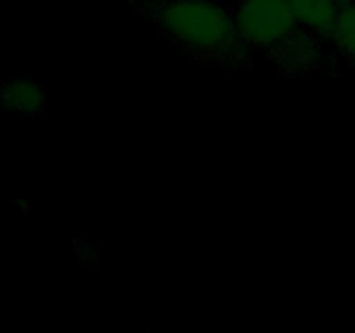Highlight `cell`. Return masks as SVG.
<instances>
[{
  "mask_svg": "<svg viewBox=\"0 0 355 333\" xmlns=\"http://www.w3.org/2000/svg\"><path fill=\"white\" fill-rule=\"evenodd\" d=\"M156 26L184 51L201 58H232L243 42L234 10L215 0H170L148 9Z\"/></svg>",
  "mask_w": 355,
  "mask_h": 333,
  "instance_id": "6da1fadb",
  "label": "cell"
},
{
  "mask_svg": "<svg viewBox=\"0 0 355 333\" xmlns=\"http://www.w3.org/2000/svg\"><path fill=\"white\" fill-rule=\"evenodd\" d=\"M232 10L243 44L267 52L300 28L291 0H239Z\"/></svg>",
  "mask_w": 355,
  "mask_h": 333,
  "instance_id": "7a4b0ae2",
  "label": "cell"
},
{
  "mask_svg": "<svg viewBox=\"0 0 355 333\" xmlns=\"http://www.w3.org/2000/svg\"><path fill=\"white\" fill-rule=\"evenodd\" d=\"M269 54L277 68L293 76L314 71L322 61L319 37L304 28H298L295 33L270 49Z\"/></svg>",
  "mask_w": 355,
  "mask_h": 333,
  "instance_id": "3957f363",
  "label": "cell"
},
{
  "mask_svg": "<svg viewBox=\"0 0 355 333\" xmlns=\"http://www.w3.org/2000/svg\"><path fill=\"white\" fill-rule=\"evenodd\" d=\"M0 101L7 111L21 114H40L47 104V94L33 76H16L3 83Z\"/></svg>",
  "mask_w": 355,
  "mask_h": 333,
  "instance_id": "277c9868",
  "label": "cell"
},
{
  "mask_svg": "<svg viewBox=\"0 0 355 333\" xmlns=\"http://www.w3.org/2000/svg\"><path fill=\"white\" fill-rule=\"evenodd\" d=\"M342 3V0H291L300 28L326 40L331 37Z\"/></svg>",
  "mask_w": 355,
  "mask_h": 333,
  "instance_id": "5b68a950",
  "label": "cell"
},
{
  "mask_svg": "<svg viewBox=\"0 0 355 333\" xmlns=\"http://www.w3.org/2000/svg\"><path fill=\"white\" fill-rule=\"evenodd\" d=\"M329 42L355 68V3H342Z\"/></svg>",
  "mask_w": 355,
  "mask_h": 333,
  "instance_id": "8992f818",
  "label": "cell"
},
{
  "mask_svg": "<svg viewBox=\"0 0 355 333\" xmlns=\"http://www.w3.org/2000/svg\"><path fill=\"white\" fill-rule=\"evenodd\" d=\"M146 2L153 3V6H156V3H165V2H170V0H146Z\"/></svg>",
  "mask_w": 355,
  "mask_h": 333,
  "instance_id": "52a82bcc",
  "label": "cell"
},
{
  "mask_svg": "<svg viewBox=\"0 0 355 333\" xmlns=\"http://www.w3.org/2000/svg\"><path fill=\"white\" fill-rule=\"evenodd\" d=\"M342 2H345V3H355V0H342Z\"/></svg>",
  "mask_w": 355,
  "mask_h": 333,
  "instance_id": "ba28073f",
  "label": "cell"
}]
</instances>
